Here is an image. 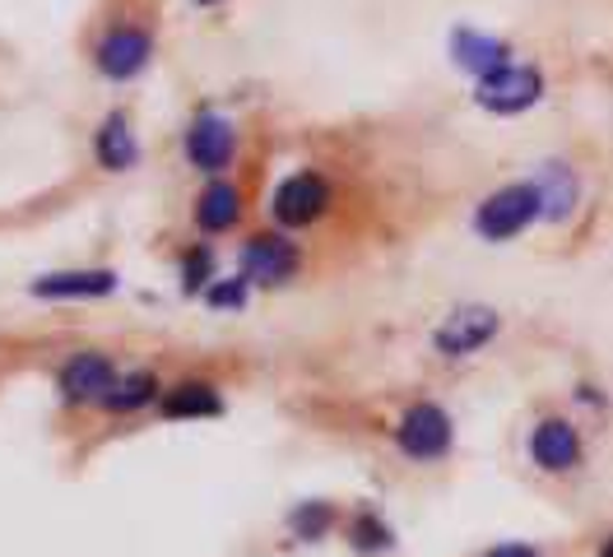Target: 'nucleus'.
<instances>
[{"instance_id":"21","label":"nucleus","mask_w":613,"mask_h":557,"mask_svg":"<svg viewBox=\"0 0 613 557\" xmlns=\"http://www.w3.org/2000/svg\"><path fill=\"white\" fill-rule=\"evenodd\" d=\"M209 270H215L209 251H196L191 260H186V270H181V288H186V294H200V288H209Z\"/></svg>"},{"instance_id":"9","label":"nucleus","mask_w":613,"mask_h":557,"mask_svg":"<svg viewBox=\"0 0 613 557\" xmlns=\"http://www.w3.org/2000/svg\"><path fill=\"white\" fill-rule=\"evenodd\" d=\"M117 386V371L102 354H79L61 367V390L66 400H102Z\"/></svg>"},{"instance_id":"8","label":"nucleus","mask_w":613,"mask_h":557,"mask_svg":"<svg viewBox=\"0 0 613 557\" xmlns=\"http://www.w3.org/2000/svg\"><path fill=\"white\" fill-rule=\"evenodd\" d=\"M293 270H298V247L288 242V237H251L247 251H243V275L247 284H284L293 279Z\"/></svg>"},{"instance_id":"16","label":"nucleus","mask_w":613,"mask_h":557,"mask_svg":"<svg viewBox=\"0 0 613 557\" xmlns=\"http://www.w3.org/2000/svg\"><path fill=\"white\" fill-rule=\"evenodd\" d=\"M540 191H544V219H567L576 205V172L563 163H548Z\"/></svg>"},{"instance_id":"24","label":"nucleus","mask_w":613,"mask_h":557,"mask_svg":"<svg viewBox=\"0 0 613 557\" xmlns=\"http://www.w3.org/2000/svg\"><path fill=\"white\" fill-rule=\"evenodd\" d=\"M200 6H209V0H200Z\"/></svg>"},{"instance_id":"7","label":"nucleus","mask_w":613,"mask_h":557,"mask_svg":"<svg viewBox=\"0 0 613 557\" xmlns=\"http://www.w3.org/2000/svg\"><path fill=\"white\" fill-rule=\"evenodd\" d=\"M530 460L544 474H567L581 465V432L567 418H544L535 432H530Z\"/></svg>"},{"instance_id":"11","label":"nucleus","mask_w":613,"mask_h":557,"mask_svg":"<svg viewBox=\"0 0 613 557\" xmlns=\"http://www.w3.org/2000/svg\"><path fill=\"white\" fill-rule=\"evenodd\" d=\"M451 51H456V66H465L478 79L502 70V66H512V47H506L502 38L474 33V29H456V33H451Z\"/></svg>"},{"instance_id":"12","label":"nucleus","mask_w":613,"mask_h":557,"mask_svg":"<svg viewBox=\"0 0 613 557\" xmlns=\"http://www.w3.org/2000/svg\"><path fill=\"white\" fill-rule=\"evenodd\" d=\"M112 288H117L112 270H75V275L33 279V298H108Z\"/></svg>"},{"instance_id":"3","label":"nucleus","mask_w":613,"mask_h":557,"mask_svg":"<svg viewBox=\"0 0 613 557\" xmlns=\"http://www.w3.org/2000/svg\"><path fill=\"white\" fill-rule=\"evenodd\" d=\"M497 330H502V316L493 307H461L437 326L433 344H437L442 358H469V354L484 349Z\"/></svg>"},{"instance_id":"14","label":"nucleus","mask_w":613,"mask_h":557,"mask_svg":"<svg viewBox=\"0 0 613 557\" xmlns=\"http://www.w3.org/2000/svg\"><path fill=\"white\" fill-rule=\"evenodd\" d=\"M215 414H224V400L215 395V386L186 381L164 395V418H215Z\"/></svg>"},{"instance_id":"15","label":"nucleus","mask_w":613,"mask_h":557,"mask_svg":"<svg viewBox=\"0 0 613 557\" xmlns=\"http://www.w3.org/2000/svg\"><path fill=\"white\" fill-rule=\"evenodd\" d=\"M136 153H140V149H136V140H130V126H126L121 112L102 121V130H98V163H102V168L121 172V168L136 163Z\"/></svg>"},{"instance_id":"2","label":"nucleus","mask_w":613,"mask_h":557,"mask_svg":"<svg viewBox=\"0 0 613 557\" xmlns=\"http://www.w3.org/2000/svg\"><path fill=\"white\" fill-rule=\"evenodd\" d=\"M544 98V74L535 66H502L493 74L478 79V89H474V102L484 112H497V117H516L525 108H535V102Z\"/></svg>"},{"instance_id":"20","label":"nucleus","mask_w":613,"mask_h":557,"mask_svg":"<svg viewBox=\"0 0 613 557\" xmlns=\"http://www.w3.org/2000/svg\"><path fill=\"white\" fill-rule=\"evenodd\" d=\"M354 544H358L363 553H377V548L390 544V529H386L382 520H372V516H358V520H354Z\"/></svg>"},{"instance_id":"1","label":"nucleus","mask_w":613,"mask_h":557,"mask_svg":"<svg viewBox=\"0 0 613 557\" xmlns=\"http://www.w3.org/2000/svg\"><path fill=\"white\" fill-rule=\"evenodd\" d=\"M535 219H544L540 181H512L474 209V228H478V237H488V242H506V237L525 232Z\"/></svg>"},{"instance_id":"19","label":"nucleus","mask_w":613,"mask_h":557,"mask_svg":"<svg viewBox=\"0 0 613 557\" xmlns=\"http://www.w3.org/2000/svg\"><path fill=\"white\" fill-rule=\"evenodd\" d=\"M330 507H322V501H312V507H303V511H293V529H298L303 539H322L326 529H330Z\"/></svg>"},{"instance_id":"6","label":"nucleus","mask_w":613,"mask_h":557,"mask_svg":"<svg viewBox=\"0 0 613 557\" xmlns=\"http://www.w3.org/2000/svg\"><path fill=\"white\" fill-rule=\"evenodd\" d=\"M233 149H237V136H233V121L219 117V112H200L186 130V153L200 172H224L233 163Z\"/></svg>"},{"instance_id":"23","label":"nucleus","mask_w":613,"mask_h":557,"mask_svg":"<svg viewBox=\"0 0 613 557\" xmlns=\"http://www.w3.org/2000/svg\"><path fill=\"white\" fill-rule=\"evenodd\" d=\"M600 557H613V539H609V544H604V548H600Z\"/></svg>"},{"instance_id":"5","label":"nucleus","mask_w":613,"mask_h":557,"mask_svg":"<svg viewBox=\"0 0 613 557\" xmlns=\"http://www.w3.org/2000/svg\"><path fill=\"white\" fill-rule=\"evenodd\" d=\"M395 441L409 460H437L451 450V418L437 405H414L395 428Z\"/></svg>"},{"instance_id":"10","label":"nucleus","mask_w":613,"mask_h":557,"mask_svg":"<svg viewBox=\"0 0 613 557\" xmlns=\"http://www.w3.org/2000/svg\"><path fill=\"white\" fill-rule=\"evenodd\" d=\"M149 61V38L140 29H117L102 38L98 47V70L108 74V79H130V74H140Z\"/></svg>"},{"instance_id":"22","label":"nucleus","mask_w":613,"mask_h":557,"mask_svg":"<svg viewBox=\"0 0 613 557\" xmlns=\"http://www.w3.org/2000/svg\"><path fill=\"white\" fill-rule=\"evenodd\" d=\"M488 557H540V548H530V544H502V548H493Z\"/></svg>"},{"instance_id":"4","label":"nucleus","mask_w":613,"mask_h":557,"mask_svg":"<svg viewBox=\"0 0 613 557\" xmlns=\"http://www.w3.org/2000/svg\"><path fill=\"white\" fill-rule=\"evenodd\" d=\"M326 205H330V186L326 177H316V172H293L288 181H279V191H275V219L284 228H307L326 215Z\"/></svg>"},{"instance_id":"17","label":"nucleus","mask_w":613,"mask_h":557,"mask_svg":"<svg viewBox=\"0 0 613 557\" xmlns=\"http://www.w3.org/2000/svg\"><path fill=\"white\" fill-rule=\"evenodd\" d=\"M154 377L149 371H140V377H126L121 386H112L108 395H102V405L108 409H117V414H126V409H140V405H149L154 400Z\"/></svg>"},{"instance_id":"13","label":"nucleus","mask_w":613,"mask_h":557,"mask_svg":"<svg viewBox=\"0 0 613 557\" xmlns=\"http://www.w3.org/2000/svg\"><path fill=\"white\" fill-rule=\"evenodd\" d=\"M237 215H243V196H237L228 181L205 186L200 209H196V223H200L205 232H228V228L237 223Z\"/></svg>"},{"instance_id":"18","label":"nucleus","mask_w":613,"mask_h":557,"mask_svg":"<svg viewBox=\"0 0 613 557\" xmlns=\"http://www.w3.org/2000/svg\"><path fill=\"white\" fill-rule=\"evenodd\" d=\"M205 302L215 307V311H237L247 302V275L243 279H219V284H209L205 288Z\"/></svg>"}]
</instances>
